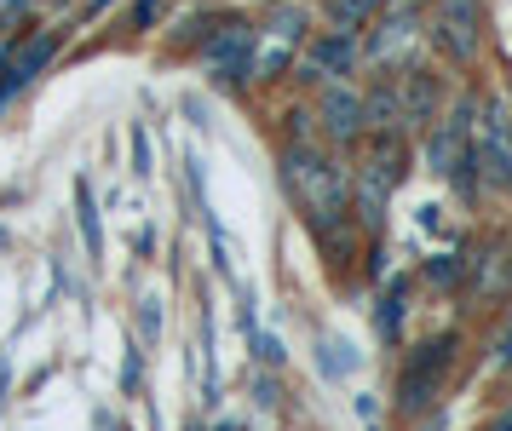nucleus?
<instances>
[{"instance_id":"obj_1","label":"nucleus","mask_w":512,"mask_h":431,"mask_svg":"<svg viewBox=\"0 0 512 431\" xmlns=\"http://www.w3.org/2000/svg\"><path fill=\"white\" fill-rule=\"evenodd\" d=\"M282 190L300 207V219L311 225V236H334L351 219V167L340 161V150H328L323 138H300L282 144Z\"/></svg>"},{"instance_id":"obj_2","label":"nucleus","mask_w":512,"mask_h":431,"mask_svg":"<svg viewBox=\"0 0 512 431\" xmlns=\"http://www.w3.org/2000/svg\"><path fill=\"white\" fill-rule=\"evenodd\" d=\"M305 35H311V12L300 0H277L254 18V64H248V81L271 87L282 75H294V58H300Z\"/></svg>"},{"instance_id":"obj_3","label":"nucleus","mask_w":512,"mask_h":431,"mask_svg":"<svg viewBox=\"0 0 512 431\" xmlns=\"http://www.w3.org/2000/svg\"><path fill=\"white\" fill-rule=\"evenodd\" d=\"M426 29H420V6H386V18H374L363 29V64L374 75H397L403 64H415Z\"/></svg>"},{"instance_id":"obj_4","label":"nucleus","mask_w":512,"mask_h":431,"mask_svg":"<svg viewBox=\"0 0 512 431\" xmlns=\"http://www.w3.org/2000/svg\"><path fill=\"white\" fill-rule=\"evenodd\" d=\"M58 46H64V23H41V29H24V35H6L0 41V110L35 75H47V64L58 58Z\"/></svg>"},{"instance_id":"obj_5","label":"nucleus","mask_w":512,"mask_h":431,"mask_svg":"<svg viewBox=\"0 0 512 431\" xmlns=\"http://www.w3.org/2000/svg\"><path fill=\"white\" fill-rule=\"evenodd\" d=\"M432 23H426V41L438 46L455 69L478 64V46H484V0H426Z\"/></svg>"},{"instance_id":"obj_6","label":"nucleus","mask_w":512,"mask_h":431,"mask_svg":"<svg viewBox=\"0 0 512 431\" xmlns=\"http://www.w3.org/2000/svg\"><path fill=\"white\" fill-rule=\"evenodd\" d=\"M196 58L208 64L219 87H248V64H254V18H213V29L196 41Z\"/></svg>"},{"instance_id":"obj_7","label":"nucleus","mask_w":512,"mask_h":431,"mask_svg":"<svg viewBox=\"0 0 512 431\" xmlns=\"http://www.w3.org/2000/svg\"><path fill=\"white\" fill-rule=\"evenodd\" d=\"M363 69V35H346V29H311L294 58V75L317 92L323 81H351Z\"/></svg>"},{"instance_id":"obj_8","label":"nucleus","mask_w":512,"mask_h":431,"mask_svg":"<svg viewBox=\"0 0 512 431\" xmlns=\"http://www.w3.org/2000/svg\"><path fill=\"white\" fill-rule=\"evenodd\" d=\"M311 115H317V138L328 150H357L369 121H363V87L351 81H323L317 98H311Z\"/></svg>"},{"instance_id":"obj_9","label":"nucleus","mask_w":512,"mask_h":431,"mask_svg":"<svg viewBox=\"0 0 512 431\" xmlns=\"http://www.w3.org/2000/svg\"><path fill=\"white\" fill-rule=\"evenodd\" d=\"M472 150L489 184L512 190V104L507 98H484L478 104V127H472Z\"/></svg>"},{"instance_id":"obj_10","label":"nucleus","mask_w":512,"mask_h":431,"mask_svg":"<svg viewBox=\"0 0 512 431\" xmlns=\"http://www.w3.org/2000/svg\"><path fill=\"white\" fill-rule=\"evenodd\" d=\"M449 363H455V334H438V340H426L403 363V374H397V409L403 414H415V409H426L432 397H438V386H443V374H449Z\"/></svg>"},{"instance_id":"obj_11","label":"nucleus","mask_w":512,"mask_h":431,"mask_svg":"<svg viewBox=\"0 0 512 431\" xmlns=\"http://www.w3.org/2000/svg\"><path fill=\"white\" fill-rule=\"evenodd\" d=\"M472 121H478V98H461L449 115H438L432 127H426V167L449 179L466 156H472Z\"/></svg>"},{"instance_id":"obj_12","label":"nucleus","mask_w":512,"mask_h":431,"mask_svg":"<svg viewBox=\"0 0 512 431\" xmlns=\"http://www.w3.org/2000/svg\"><path fill=\"white\" fill-rule=\"evenodd\" d=\"M397 98H403V133H426V127L443 115V87L420 58L397 69Z\"/></svg>"},{"instance_id":"obj_13","label":"nucleus","mask_w":512,"mask_h":431,"mask_svg":"<svg viewBox=\"0 0 512 431\" xmlns=\"http://www.w3.org/2000/svg\"><path fill=\"white\" fill-rule=\"evenodd\" d=\"M317 6H323L328 29H346V35H363V29L386 12V0H317Z\"/></svg>"},{"instance_id":"obj_14","label":"nucleus","mask_w":512,"mask_h":431,"mask_svg":"<svg viewBox=\"0 0 512 431\" xmlns=\"http://www.w3.org/2000/svg\"><path fill=\"white\" fill-rule=\"evenodd\" d=\"M403 305H409V282L397 276L392 288H386V299H380V311H374V328H380V340L386 345L403 340Z\"/></svg>"},{"instance_id":"obj_15","label":"nucleus","mask_w":512,"mask_h":431,"mask_svg":"<svg viewBox=\"0 0 512 431\" xmlns=\"http://www.w3.org/2000/svg\"><path fill=\"white\" fill-rule=\"evenodd\" d=\"M75 207H81V242H87V253H93V265H98L104 230H98V202H93V184L87 179H75Z\"/></svg>"},{"instance_id":"obj_16","label":"nucleus","mask_w":512,"mask_h":431,"mask_svg":"<svg viewBox=\"0 0 512 431\" xmlns=\"http://www.w3.org/2000/svg\"><path fill=\"white\" fill-rule=\"evenodd\" d=\"M167 0H133V12H127V29H150V23H162Z\"/></svg>"},{"instance_id":"obj_17","label":"nucleus","mask_w":512,"mask_h":431,"mask_svg":"<svg viewBox=\"0 0 512 431\" xmlns=\"http://www.w3.org/2000/svg\"><path fill=\"white\" fill-rule=\"evenodd\" d=\"M351 363H357V357H351L346 345H334V340L323 345V374L328 380H334V374H351Z\"/></svg>"},{"instance_id":"obj_18","label":"nucleus","mask_w":512,"mask_h":431,"mask_svg":"<svg viewBox=\"0 0 512 431\" xmlns=\"http://www.w3.org/2000/svg\"><path fill=\"white\" fill-rule=\"evenodd\" d=\"M139 380H144V345L133 340V345H127V368H121V391H133Z\"/></svg>"},{"instance_id":"obj_19","label":"nucleus","mask_w":512,"mask_h":431,"mask_svg":"<svg viewBox=\"0 0 512 431\" xmlns=\"http://www.w3.org/2000/svg\"><path fill=\"white\" fill-rule=\"evenodd\" d=\"M133 173H150V133H144V121H133Z\"/></svg>"},{"instance_id":"obj_20","label":"nucleus","mask_w":512,"mask_h":431,"mask_svg":"<svg viewBox=\"0 0 512 431\" xmlns=\"http://www.w3.org/2000/svg\"><path fill=\"white\" fill-rule=\"evenodd\" d=\"M139 334H144V345L162 334V305H156V299H144L139 305Z\"/></svg>"},{"instance_id":"obj_21","label":"nucleus","mask_w":512,"mask_h":431,"mask_svg":"<svg viewBox=\"0 0 512 431\" xmlns=\"http://www.w3.org/2000/svg\"><path fill=\"white\" fill-rule=\"evenodd\" d=\"M254 357L265 368H282V340H271V334H254Z\"/></svg>"},{"instance_id":"obj_22","label":"nucleus","mask_w":512,"mask_h":431,"mask_svg":"<svg viewBox=\"0 0 512 431\" xmlns=\"http://www.w3.org/2000/svg\"><path fill=\"white\" fill-rule=\"evenodd\" d=\"M426 276H432V282H443V288H449V282L461 276V259H455V253H443L438 265H426Z\"/></svg>"},{"instance_id":"obj_23","label":"nucleus","mask_w":512,"mask_h":431,"mask_svg":"<svg viewBox=\"0 0 512 431\" xmlns=\"http://www.w3.org/2000/svg\"><path fill=\"white\" fill-rule=\"evenodd\" d=\"M478 431H512V409H501L495 420H489V426H478Z\"/></svg>"},{"instance_id":"obj_24","label":"nucleus","mask_w":512,"mask_h":431,"mask_svg":"<svg viewBox=\"0 0 512 431\" xmlns=\"http://www.w3.org/2000/svg\"><path fill=\"white\" fill-rule=\"evenodd\" d=\"M116 0H87V18H98V12H110Z\"/></svg>"},{"instance_id":"obj_25","label":"nucleus","mask_w":512,"mask_h":431,"mask_svg":"<svg viewBox=\"0 0 512 431\" xmlns=\"http://www.w3.org/2000/svg\"><path fill=\"white\" fill-rule=\"evenodd\" d=\"M386 6H426V0H386Z\"/></svg>"},{"instance_id":"obj_26","label":"nucleus","mask_w":512,"mask_h":431,"mask_svg":"<svg viewBox=\"0 0 512 431\" xmlns=\"http://www.w3.org/2000/svg\"><path fill=\"white\" fill-rule=\"evenodd\" d=\"M219 431H242V426H219Z\"/></svg>"}]
</instances>
